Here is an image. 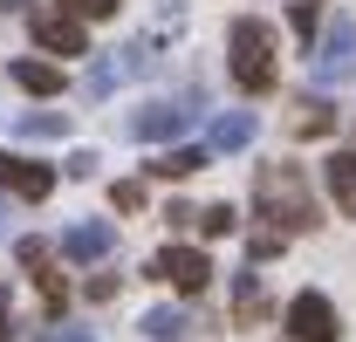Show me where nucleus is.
Instances as JSON below:
<instances>
[{"mask_svg": "<svg viewBox=\"0 0 356 342\" xmlns=\"http://www.w3.org/2000/svg\"><path fill=\"white\" fill-rule=\"evenodd\" d=\"M254 206H261V219L281 233H309L315 226V199H309V185H302V171L295 165H261V185H254Z\"/></svg>", "mask_w": 356, "mask_h": 342, "instance_id": "obj_1", "label": "nucleus"}, {"mask_svg": "<svg viewBox=\"0 0 356 342\" xmlns=\"http://www.w3.org/2000/svg\"><path fill=\"white\" fill-rule=\"evenodd\" d=\"M226 48H233V83L247 89V96H267V89L281 83V69H274V28L267 21L240 14L233 35H226Z\"/></svg>", "mask_w": 356, "mask_h": 342, "instance_id": "obj_2", "label": "nucleus"}, {"mask_svg": "<svg viewBox=\"0 0 356 342\" xmlns=\"http://www.w3.org/2000/svg\"><path fill=\"white\" fill-rule=\"evenodd\" d=\"M343 83H356V21L350 14H336L322 28V48H315V89H343Z\"/></svg>", "mask_w": 356, "mask_h": 342, "instance_id": "obj_3", "label": "nucleus"}, {"mask_svg": "<svg viewBox=\"0 0 356 342\" xmlns=\"http://www.w3.org/2000/svg\"><path fill=\"white\" fill-rule=\"evenodd\" d=\"M336 336H343V322H336L329 295L302 288V295L288 301V342H336Z\"/></svg>", "mask_w": 356, "mask_h": 342, "instance_id": "obj_4", "label": "nucleus"}, {"mask_svg": "<svg viewBox=\"0 0 356 342\" xmlns=\"http://www.w3.org/2000/svg\"><path fill=\"white\" fill-rule=\"evenodd\" d=\"M192 117H199V89H192V96H172V103H144V110L131 117V130L144 137V144H165V137H178Z\"/></svg>", "mask_w": 356, "mask_h": 342, "instance_id": "obj_5", "label": "nucleus"}, {"mask_svg": "<svg viewBox=\"0 0 356 342\" xmlns=\"http://www.w3.org/2000/svg\"><path fill=\"white\" fill-rule=\"evenodd\" d=\"M151 274H158V281H172L178 295H206V281H213V260L199 254V247H165V254L151 260Z\"/></svg>", "mask_w": 356, "mask_h": 342, "instance_id": "obj_6", "label": "nucleus"}, {"mask_svg": "<svg viewBox=\"0 0 356 342\" xmlns=\"http://www.w3.org/2000/svg\"><path fill=\"white\" fill-rule=\"evenodd\" d=\"M14 254H21V267H28V274H35V288H42V301H48V315H62V301H69V281H62V274H55V247H48V240H21V247H14Z\"/></svg>", "mask_w": 356, "mask_h": 342, "instance_id": "obj_7", "label": "nucleus"}, {"mask_svg": "<svg viewBox=\"0 0 356 342\" xmlns=\"http://www.w3.org/2000/svg\"><path fill=\"white\" fill-rule=\"evenodd\" d=\"M0 192H14V199H48L55 192V165H35V158H7L0 151Z\"/></svg>", "mask_w": 356, "mask_h": 342, "instance_id": "obj_8", "label": "nucleus"}, {"mask_svg": "<svg viewBox=\"0 0 356 342\" xmlns=\"http://www.w3.org/2000/svg\"><path fill=\"white\" fill-rule=\"evenodd\" d=\"M35 21V42L48 48V55H89V35L76 14H28Z\"/></svg>", "mask_w": 356, "mask_h": 342, "instance_id": "obj_9", "label": "nucleus"}, {"mask_svg": "<svg viewBox=\"0 0 356 342\" xmlns=\"http://www.w3.org/2000/svg\"><path fill=\"white\" fill-rule=\"evenodd\" d=\"M110 247H117V233H110L103 219H83V226L62 233V260H83V267H89V260H103Z\"/></svg>", "mask_w": 356, "mask_h": 342, "instance_id": "obj_10", "label": "nucleus"}, {"mask_svg": "<svg viewBox=\"0 0 356 342\" xmlns=\"http://www.w3.org/2000/svg\"><path fill=\"white\" fill-rule=\"evenodd\" d=\"M322 178H329V192H336V213L356 219V151H336V158L322 165Z\"/></svg>", "mask_w": 356, "mask_h": 342, "instance_id": "obj_11", "label": "nucleus"}, {"mask_svg": "<svg viewBox=\"0 0 356 342\" xmlns=\"http://www.w3.org/2000/svg\"><path fill=\"white\" fill-rule=\"evenodd\" d=\"M254 144V110H220L213 117V151H247Z\"/></svg>", "mask_w": 356, "mask_h": 342, "instance_id": "obj_12", "label": "nucleus"}, {"mask_svg": "<svg viewBox=\"0 0 356 342\" xmlns=\"http://www.w3.org/2000/svg\"><path fill=\"white\" fill-rule=\"evenodd\" d=\"M213 158L199 151V144H172V151H158L151 158V178H192V171H206Z\"/></svg>", "mask_w": 356, "mask_h": 342, "instance_id": "obj_13", "label": "nucleus"}, {"mask_svg": "<svg viewBox=\"0 0 356 342\" xmlns=\"http://www.w3.org/2000/svg\"><path fill=\"white\" fill-rule=\"evenodd\" d=\"M7 76L28 89V96H55V89H62V69H55V62H35V55H21Z\"/></svg>", "mask_w": 356, "mask_h": 342, "instance_id": "obj_14", "label": "nucleus"}, {"mask_svg": "<svg viewBox=\"0 0 356 342\" xmlns=\"http://www.w3.org/2000/svg\"><path fill=\"white\" fill-rule=\"evenodd\" d=\"M288 130H295V137H329V130H336V110H329L322 96H302L295 117H288Z\"/></svg>", "mask_w": 356, "mask_h": 342, "instance_id": "obj_15", "label": "nucleus"}, {"mask_svg": "<svg viewBox=\"0 0 356 342\" xmlns=\"http://www.w3.org/2000/svg\"><path fill=\"white\" fill-rule=\"evenodd\" d=\"M144 336L151 342H185L192 336V315H185V308H151V315H144Z\"/></svg>", "mask_w": 356, "mask_h": 342, "instance_id": "obj_16", "label": "nucleus"}, {"mask_svg": "<svg viewBox=\"0 0 356 342\" xmlns=\"http://www.w3.org/2000/svg\"><path fill=\"white\" fill-rule=\"evenodd\" d=\"M233 308H240V322H261V315H267V295H261V281H254V274H240V281H233Z\"/></svg>", "mask_w": 356, "mask_h": 342, "instance_id": "obj_17", "label": "nucleus"}, {"mask_svg": "<svg viewBox=\"0 0 356 342\" xmlns=\"http://www.w3.org/2000/svg\"><path fill=\"white\" fill-rule=\"evenodd\" d=\"M192 226H199L206 240H226V233L240 226V213H233V206H206V213H192Z\"/></svg>", "mask_w": 356, "mask_h": 342, "instance_id": "obj_18", "label": "nucleus"}, {"mask_svg": "<svg viewBox=\"0 0 356 342\" xmlns=\"http://www.w3.org/2000/svg\"><path fill=\"white\" fill-rule=\"evenodd\" d=\"M117 69H124V76H151V69H158V42H131Z\"/></svg>", "mask_w": 356, "mask_h": 342, "instance_id": "obj_19", "label": "nucleus"}, {"mask_svg": "<svg viewBox=\"0 0 356 342\" xmlns=\"http://www.w3.org/2000/svg\"><path fill=\"white\" fill-rule=\"evenodd\" d=\"M21 130H28V137H62V130H69V117H55V110H28V117H21Z\"/></svg>", "mask_w": 356, "mask_h": 342, "instance_id": "obj_20", "label": "nucleus"}, {"mask_svg": "<svg viewBox=\"0 0 356 342\" xmlns=\"http://www.w3.org/2000/svg\"><path fill=\"white\" fill-rule=\"evenodd\" d=\"M117 76H124V69H117V55H110V62H96V69H89V96H110V89H117Z\"/></svg>", "mask_w": 356, "mask_h": 342, "instance_id": "obj_21", "label": "nucleus"}, {"mask_svg": "<svg viewBox=\"0 0 356 342\" xmlns=\"http://www.w3.org/2000/svg\"><path fill=\"white\" fill-rule=\"evenodd\" d=\"M62 7H69V14H83V21H96V14H117L124 0H62Z\"/></svg>", "mask_w": 356, "mask_h": 342, "instance_id": "obj_22", "label": "nucleus"}, {"mask_svg": "<svg viewBox=\"0 0 356 342\" xmlns=\"http://www.w3.org/2000/svg\"><path fill=\"white\" fill-rule=\"evenodd\" d=\"M96 165H103L96 151H69V165H62V171H69V178H96Z\"/></svg>", "mask_w": 356, "mask_h": 342, "instance_id": "obj_23", "label": "nucleus"}, {"mask_svg": "<svg viewBox=\"0 0 356 342\" xmlns=\"http://www.w3.org/2000/svg\"><path fill=\"white\" fill-rule=\"evenodd\" d=\"M117 206H124V213H137V206H144V185H137V178H131V185H117Z\"/></svg>", "mask_w": 356, "mask_h": 342, "instance_id": "obj_24", "label": "nucleus"}, {"mask_svg": "<svg viewBox=\"0 0 356 342\" xmlns=\"http://www.w3.org/2000/svg\"><path fill=\"white\" fill-rule=\"evenodd\" d=\"M295 28H302V35H315V0H295Z\"/></svg>", "mask_w": 356, "mask_h": 342, "instance_id": "obj_25", "label": "nucleus"}, {"mask_svg": "<svg viewBox=\"0 0 356 342\" xmlns=\"http://www.w3.org/2000/svg\"><path fill=\"white\" fill-rule=\"evenodd\" d=\"M48 342H96V329H55Z\"/></svg>", "mask_w": 356, "mask_h": 342, "instance_id": "obj_26", "label": "nucleus"}, {"mask_svg": "<svg viewBox=\"0 0 356 342\" xmlns=\"http://www.w3.org/2000/svg\"><path fill=\"white\" fill-rule=\"evenodd\" d=\"M0 322H7V288H0Z\"/></svg>", "mask_w": 356, "mask_h": 342, "instance_id": "obj_27", "label": "nucleus"}]
</instances>
